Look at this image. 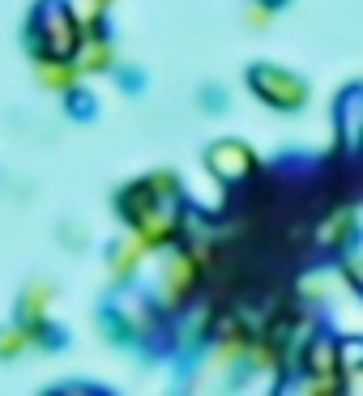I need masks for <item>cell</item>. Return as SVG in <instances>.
I'll list each match as a JSON object with an SVG mask.
<instances>
[{
  "label": "cell",
  "mask_w": 363,
  "mask_h": 396,
  "mask_svg": "<svg viewBox=\"0 0 363 396\" xmlns=\"http://www.w3.org/2000/svg\"><path fill=\"white\" fill-rule=\"evenodd\" d=\"M256 90H270V94H274V98H282V102H295V98H299V86H291V81H278V77H274V69L256 73Z\"/></svg>",
  "instance_id": "1"
}]
</instances>
